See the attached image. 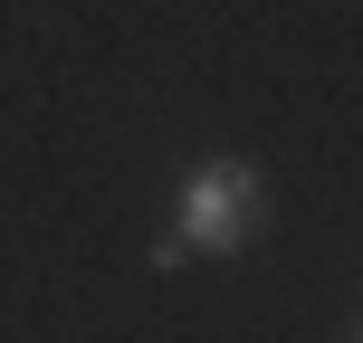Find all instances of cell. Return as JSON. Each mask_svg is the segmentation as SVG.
Wrapping results in <instances>:
<instances>
[{
  "label": "cell",
  "instance_id": "obj_1",
  "mask_svg": "<svg viewBox=\"0 0 363 343\" xmlns=\"http://www.w3.org/2000/svg\"><path fill=\"white\" fill-rule=\"evenodd\" d=\"M258 219H268V191H258L249 163H201L191 181H182V210H172V238L182 248H249Z\"/></svg>",
  "mask_w": 363,
  "mask_h": 343
}]
</instances>
